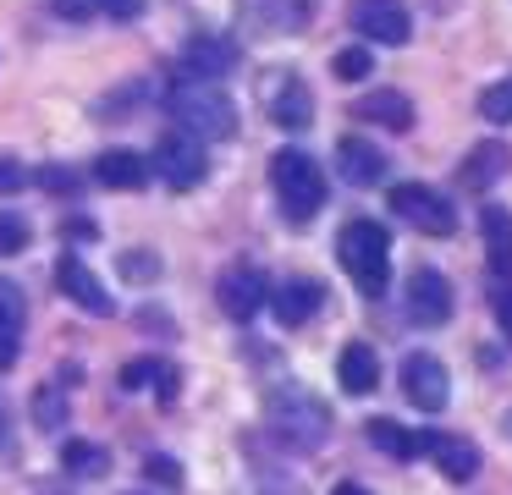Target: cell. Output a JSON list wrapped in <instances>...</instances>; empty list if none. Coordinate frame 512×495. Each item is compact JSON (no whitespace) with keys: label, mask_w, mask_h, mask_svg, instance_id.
Wrapping results in <instances>:
<instances>
[{"label":"cell","mask_w":512,"mask_h":495,"mask_svg":"<svg viewBox=\"0 0 512 495\" xmlns=\"http://www.w3.org/2000/svg\"><path fill=\"white\" fill-rule=\"evenodd\" d=\"M34 182L45 187V193H78V176H72L67 165H45V171H39Z\"/></svg>","instance_id":"obj_32"},{"label":"cell","mask_w":512,"mask_h":495,"mask_svg":"<svg viewBox=\"0 0 512 495\" xmlns=\"http://www.w3.org/2000/svg\"><path fill=\"white\" fill-rule=\"evenodd\" d=\"M232 66H237V44H232V39L199 33V39L182 44V72H188L193 83H215V77H226Z\"/></svg>","instance_id":"obj_15"},{"label":"cell","mask_w":512,"mask_h":495,"mask_svg":"<svg viewBox=\"0 0 512 495\" xmlns=\"http://www.w3.org/2000/svg\"><path fill=\"white\" fill-rule=\"evenodd\" d=\"M402 396H408L419 413H441L452 402V380H446V363L435 352H408L402 358Z\"/></svg>","instance_id":"obj_8"},{"label":"cell","mask_w":512,"mask_h":495,"mask_svg":"<svg viewBox=\"0 0 512 495\" xmlns=\"http://www.w3.org/2000/svg\"><path fill=\"white\" fill-rule=\"evenodd\" d=\"M34 182V171H23L17 160H0V193H23Z\"/></svg>","instance_id":"obj_33"},{"label":"cell","mask_w":512,"mask_h":495,"mask_svg":"<svg viewBox=\"0 0 512 495\" xmlns=\"http://www.w3.org/2000/svg\"><path fill=\"white\" fill-rule=\"evenodd\" d=\"M353 116L375 121V127H391V132H408L413 127V99L402 94V88H375V94L353 99Z\"/></svg>","instance_id":"obj_19"},{"label":"cell","mask_w":512,"mask_h":495,"mask_svg":"<svg viewBox=\"0 0 512 495\" xmlns=\"http://www.w3.org/2000/svg\"><path fill=\"white\" fill-rule=\"evenodd\" d=\"M166 110H171V121H177V132H188V138H199V143H226L237 132V105L215 83L182 77L166 94Z\"/></svg>","instance_id":"obj_1"},{"label":"cell","mask_w":512,"mask_h":495,"mask_svg":"<svg viewBox=\"0 0 512 495\" xmlns=\"http://www.w3.org/2000/svg\"><path fill=\"white\" fill-rule=\"evenodd\" d=\"M507 165H512L507 143H479V149L457 165V182H463V193H485V187H496L501 176H507Z\"/></svg>","instance_id":"obj_21"},{"label":"cell","mask_w":512,"mask_h":495,"mask_svg":"<svg viewBox=\"0 0 512 495\" xmlns=\"http://www.w3.org/2000/svg\"><path fill=\"white\" fill-rule=\"evenodd\" d=\"M336 259L353 275V286L364 297H380L391 286V231L380 220H347L336 237Z\"/></svg>","instance_id":"obj_2"},{"label":"cell","mask_w":512,"mask_h":495,"mask_svg":"<svg viewBox=\"0 0 512 495\" xmlns=\"http://www.w3.org/2000/svg\"><path fill=\"white\" fill-rule=\"evenodd\" d=\"M270 187H276V204L292 226H309L325 204V171L303 149H281L270 160Z\"/></svg>","instance_id":"obj_4"},{"label":"cell","mask_w":512,"mask_h":495,"mask_svg":"<svg viewBox=\"0 0 512 495\" xmlns=\"http://www.w3.org/2000/svg\"><path fill=\"white\" fill-rule=\"evenodd\" d=\"M325 308V286L309 281V275H287V281L270 292V314H276V325H309L314 314Z\"/></svg>","instance_id":"obj_12"},{"label":"cell","mask_w":512,"mask_h":495,"mask_svg":"<svg viewBox=\"0 0 512 495\" xmlns=\"http://www.w3.org/2000/svg\"><path fill=\"white\" fill-rule=\"evenodd\" d=\"M28 242H34L28 220H23V215H12V209H0V259H12V253H23Z\"/></svg>","instance_id":"obj_30"},{"label":"cell","mask_w":512,"mask_h":495,"mask_svg":"<svg viewBox=\"0 0 512 495\" xmlns=\"http://www.w3.org/2000/svg\"><path fill=\"white\" fill-rule=\"evenodd\" d=\"M149 171H155L166 187L188 193V187H199L204 176H210V154H204V143L188 138V132H166V138L155 143V160H149Z\"/></svg>","instance_id":"obj_5"},{"label":"cell","mask_w":512,"mask_h":495,"mask_svg":"<svg viewBox=\"0 0 512 495\" xmlns=\"http://www.w3.org/2000/svg\"><path fill=\"white\" fill-rule=\"evenodd\" d=\"M144 479H155L160 490H182V468L171 457H160V451H155V457H144Z\"/></svg>","instance_id":"obj_31"},{"label":"cell","mask_w":512,"mask_h":495,"mask_svg":"<svg viewBox=\"0 0 512 495\" xmlns=\"http://www.w3.org/2000/svg\"><path fill=\"white\" fill-rule=\"evenodd\" d=\"M149 160L138 149H105L100 160H94V182L111 187V193H138V187L149 182Z\"/></svg>","instance_id":"obj_16"},{"label":"cell","mask_w":512,"mask_h":495,"mask_svg":"<svg viewBox=\"0 0 512 495\" xmlns=\"http://www.w3.org/2000/svg\"><path fill=\"white\" fill-rule=\"evenodd\" d=\"M61 468H67V479H100V473H111V451L94 446V440H67Z\"/></svg>","instance_id":"obj_24"},{"label":"cell","mask_w":512,"mask_h":495,"mask_svg":"<svg viewBox=\"0 0 512 495\" xmlns=\"http://www.w3.org/2000/svg\"><path fill=\"white\" fill-rule=\"evenodd\" d=\"M122 385H127V391L155 385V391L171 402V396H177V369H171L166 358H138V363H127V369H122Z\"/></svg>","instance_id":"obj_25"},{"label":"cell","mask_w":512,"mask_h":495,"mask_svg":"<svg viewBox=\"0 0 512 495\" xmlns=\"http://www.w3.org/2000/svg\"><path fill=\"white\" fill-rule=\"evenodd\" d=\"M364 435H369V446L386 451L391 462H413V457H419V435H413V429H402L397 418H369Z\"/></svg>","instance_id":"obj_23"},{"label":"cell","mask_w":512,"mask_h":495,"mask_svg":"<svg viewBox=\"0 0 512 495\" xmlns=\"http://www.w3.org/2000/svg\"><path fill=\"white\" fill-rule=\"evenodd\" d=\"M496 325L507 330V341H512V292H496Z\"/></svg>","instance_id":"obj_35"},{"label":"cell","mask_w":512,"mask_h":495,"mask_svg":"<svg viewBox=\"0 0 512 495\" xmlns=\"http://www.w3.org/2000/svg\"><path fill=\"white\" fill-rule=\"evenodd\" d=\"M116 270H122L133 286H149V281H160V259H155L149 248H127L122 259H116Z\"/></svg>","instance_id":"obj_29"},{"label":"cell","mask_w":512,"mask_h":495,"mask_svg":"<svg viewBox=\"0 0 512 495\" xmlns=\"http://www.w3.org/2000/svg\"><path fill=\"white\" fill-rule=\"evenodd\" d=\"M336 171H342V182H353V187H375L380 176H386V154H380L369 138H342L336 143Z\"/></svg>","instance_id":"obj_18"},{"label":"cell","mask_w":512,"mask_h":495,"mask_svg":"<svg viewBox=\"0 0 512 495\" xmlns=\"http://www.w3.org/2000/svg\"><path fill=\"white\" fill-rule=\"evenodd\" d=\"M56 286L67 292V303L89 308V314H111V292H105L100 275H94L78 253H61V259H56Z\"/></svg>","instance_id":"obj_13"},{"label":"cell","mask_w":512,"mask_h":495,"mask_svg":"<svg viewBox=\"0 0 512 495\" xmlns=\"http://www.w3.org/2000/svg\"><path fill=\"white\" fill-rule=\"evenodd\" d=\"M331 495H369V490H364V484H353V479H342V484H336Z\"/></svg>","instance_id":"obj_37"},{"label":"cell","mask_w":512,"mask_h":495,"mask_svg":"<svg viewBox=\"0 0 512 495\" xmlns=\"http://www.w3.org/2000/svg\"><path fill=\"white\" fill-rule=\"evenodd\" d=\"M336 380H342L347 396H369L380 385V358L369 341H347L342 358H336Z\"/></svg>","instance_id":"obj_20"},{"label":"cell","mask_w":512,"mask_h":495,"mask_svg":"<svg viewBox=\"0 0 512 495\" xmlns=\"http://www.w3.org/2000/svg\"><path fill=\"white\" fill-rule=\"evenodd\" d=\"M479 231H485V264L496 281H512V209L485 204L479 209Z\"/></svg>","instance_id":"obj_17"},{"label":"cell","mask_w":512,"mask_h":495,"mask_svg":"<svg viewBox=\"0 0 512 495\" xmlns=\"http://www.w3.org/2000/svg\"><path fill=\"white\" fill-rule=\"evenodd\" d=\"M94 6H100L105 17H116V22H133V17H144V0H94Z\"/></svg>","instance_id":"obj_34"},{"label":"cell","mask_w":512,"mask_h":495,"mask_svg":"<svg viewBox=\"0 0 512 495\" xmlns=\"http://www.w3.org/2000/svg\"><path fill=\"white\" fill-rule=\"evenodd\" d=\"M347 22L358 28V39L369 44H408L413 39V17L402 0H353Z\"/></svg>","instance_id":"obj_9"},{"label":"cell","mask_w":512,"mask_h":495,"mask_svg":"<svg viewBox=\"0 0 512 495\" xmlns=\"http://www.w3.org/2000/svg\"><path fill=\"white\" fill-rule=\"evenodd\" d=\"M391 215H402L408 226H419L424 237H452L457 231V209L424 182H397L391 187Z\"/></svg>","instance_id":"obj_6"},{"label":"cell","mask_w":512,"mask_h":495,"mask_svg":"<svg viewBox=\"0 0 512 495\" xmlns=\"http://www.w3.org/2000/svg\"><path fill=\"white\" fill-rule=\"evenodd\" d=\"M34 424L39 429H61V424H67V391L39 385V391H34Z\"/></svg>","instance_id":"obj_27"},{"label":"cell","mask_w":512,"mask_h":495,"mask_svg":"<svg viewBox=\"0 0 512 495\" xmlns=\"http://www.w3.org/2000/svg\"><path fill=\"white\" fill-rule=\"evenodd\" d=\"M331 72L342 77V83H364V77L375 72V50H369V44H347V50H336Z\"/></svg>","instance_id":"obj_26"},{"label":"cell","mask_w":512,"mask_h":495,"mask_svg":"<svg viewBox=\"0 0 512 495\" xmlns=\"http://www.w3.org/2000/svg\"><path fill=\"white\" fill-rule=\"evenodd\" d=\"M23 352V292L12 281H0V374Z\"/></svg>","instance_id":"obj_22"},{"label":"cell","mask_w":512,"mask_h":495,"mask_svg":"<svg viewBox=\"0 0 512 495\" xmlns=\"http://www.w3.org/2000/svg\"><path fill=\"white\" fill-rule=\"evenodd\" d=\"M6 435H12V424H6V413H0V451H6Z\"/></svg>","instance_id":"obj_38"},{"label":"cell","mask_w":512,"mask_h":495,"mask_svg":"<svg viewBox=\"0 0 512 495\" xmlns=\"http://www.w3.org/2000/svg\"><path fill=\"white\" fill-rule=\"evenodd\" d=\"M408 314L430 330L452 319V281H446L435 264H419V270L408 275Z\"/></svg>","instance_id":"obj_10"},{"label":"cell","mask_w":512,"mask_h":495,"mask_svg":"<svg viewBox=\"0 0 512 495\" xmlns=\"http://www.w3.org/2000/svg\"><path fill=\"white\" fill-rule=\"evenodd\" d=\"M265 418H270L281 446H298V451H314L331 435V407L314 391H303V385H276L265 396Z\"/></svg>","instance_id":"obj_3"},{"label":"cell","mask_w":512,"mask_h":495,"mask_svg":"<svg viewBox=\"0 0 512 495\" xmlns=\"http://www.w3.org/2000/svg\"><path fill=\"white\" fill-rule=\"evenodd\" d=\"M419 457H430L435 468H441V479H452V484H468L479 473V446L468 435H441V429H430V435H419Z\"/></svg>","instance_id":"obj_11"},{"label":"cell","mask_w":512,"mask_h":495,"mask_svg":"<svg viewBox=\"0 0 512 495\" xmlns=\"http://www.w3.org/2000/svg\"><path fill=\"white\" fill-rule=\"evenodd\" d=\"M479 116L496 121V127H507L512 121V77H501V83H490L485 94H479Z\"/></svg>","instance_id":"obj_28"},{"label":"cell","mask_w":512,"mask_h":495,"mask_svg":"<svg viewBox=\"0 0 512 495\" xmlns=\"http://www.w3.org/2000/svg\"><path fill=\"white\" fill-rule=\"evenodd\" d=\"M265 105H270V121L287 127V132H303L314 121V99H309V83H303V77H270Z\"/></svg>","instance_id":"obj_14"},{"label":"cell","mask_w":512,"mask_h":495,"mask_svg":"<svg viewBox=\"0 0 512 495\" xmlns=\"http://www.w3.org/2000/svg\"><path fill=\"white\" fill-rule=\"evenodd\" d=\"M61 237H72V242H89V237H94V220H72V226H61Z\"/></svg>","instance_id":"obj_36"},{"label":"cell","mask_w":512,"mask_h":495,"mask_svg":"<svg viewBox=\"0 0 512 495\" xmlns=\"http://www.w3.org/2000/svg\"><path fill=\"white\" fill-rule=\"evenodd\" d=\"M501 429H507V435H512V413H507V418H501Z\"/></svg>","instance_id":"obj_39"},{"label":"cell","mask_w":512,"mask_h":495,"mask_svg":"<svg viewBox=\"0 0 512 495\" xmlns=\"http://www.w3.org/2000/svg\"><path fill=\"white\" fill-rule=\"evenodd\" d=\"M215 303H221V314L226 319H254L259 308L270 303V281H265V270L259 264H226L221 270V281H215Z\"/></svg>","instance_id":"obj_7"}]
</instances>
